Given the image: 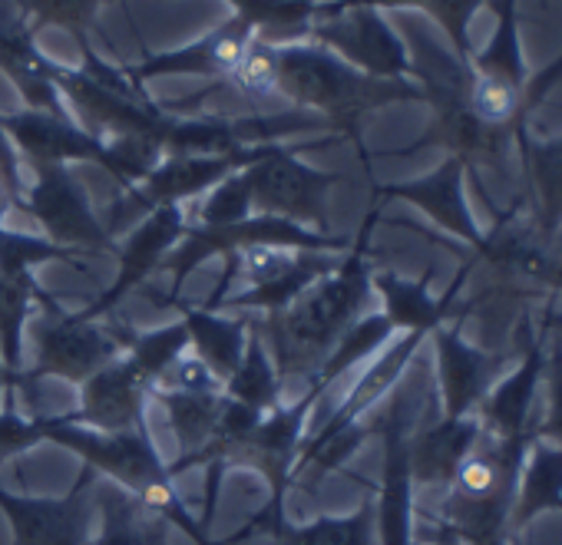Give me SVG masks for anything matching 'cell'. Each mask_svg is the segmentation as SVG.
<instances>
[{
  "mask_svg": "<svg viewBox=\"0 0 562 545\" xmlns=\"http://www.w3.org/2000/svg\"><path fill=\"white\" fill-rule=\"evenodd\" d=\"M378 222H381V202H371L351 248L341 254V264L331 275L315 282L285 311L265 315V321H258L265 348L285 387L305 384L322 367V361L335 351V344L348 334V328L368 315L374 295L371 235Z\"/></svg>",
  "mask_w": 562,
  "mask_h": 545,
  "instance_id": "6da1fadb",
  "label": "cell"
},
{
  "mask_svg": "<svg viewBox=\"0 0 562 545\" xmlns=\"http://www.w3.org/2000/svg\"><path fill=\"white\" fill-rule=\"evenodd\" d=\"M274 93L289 96L295 110L322 116L338 139L358 149L364 169L371 166L361 139L364 116L394 103H424L417 80L368 77L315 41L274 47Z\"/></svg>",
  "mask_w": 562,
  "mask_h": 545,
  "instance_id": "7a4b0ae2",
  "label": "cell"
},
{
  "mask_svg": "<svg viewBox=\"0 0 562 545\" xmlns=\"http://www.w3.org/2000/svg\"><path fill=\"white\" fill-rule=\"evenodd\" d=\"M44 433H47V443L64 446L83 466L97 469L100 479L126 489L149 512L166 519L172 529L186 532L195 545H218L209 538V532H202L199 519L189 512L182 492L176 489V476L169 473V463L156 450L149 427L103 433V430H90L80 423H67L60 420V413H44Z\"/></svg>",
  "mask_w": 562,
  "mask_h": 545,
  "instance_id": "3957f363",
  "label": "cell"
},
{
  "mask_svg": "<svg viewBox=\"0 0 562 545\" xmlns=\"http://www.w3.org/2000/svg\"><path fill=\"white\" fill-rule=\"evenodd\" d=\"M414 80L424 90V103L430 106V123L411 146L381 156L401 159L420 149H447V156H457L467 166V175L476 169L506 172V156L516 133L506 126H490L473 113L470 90H467L470 83L467 64L437 54L430 44H424V64L414 60Z\"/></svg>",
  "mask_w": 562,
  "mask_h": 545,
  "instance_id": "277c9868",
  "label": "cell"
},
{
  "mask_svg": "<svg viewBox=\"0 0 562 545\" xmlns=\"http://www.w3.org/2000/svg\"><path fill=\"white\" fill-rule=\"evenodd\" d=\"M532 436L496 440L480 433L453 482L443 489L437 529L463 545H506L509 512Z\"/></svg>",
  "mask_w": 562,
  "mask_h": 545,
  "instance_id": "5b68a950",
  "label": "cell"
},
{
  "mask_svg": "<svg viewBox=\"0 0 562 545\" xmlns=\"http://www.w3.org/2000/svg\"><path fill=\"white\" fill-rule=\"evenodd\" d=\"M130 331V325H120L113 318L90 321L80 311H67L47 295L27 328L31 367L18 374L14 387H31L47 377L80 387L103 364L116 361L126 351Z\"/></svg>",
  "mask_w": 562,
  "mask_h": 545,
  "instance_id": "8992f818",
  "label": "cell"
},
{
  "mask_svg": "<svg viewBox=\"0 0 562 545\" xmlns=\"http://www.w3.org/2000/svg\"><path fill=\"white\" fill-rule=\"evenodd\" d=\"M318 400L322 394L315 387H305L292 404H278L258 420V427L241 446L238 469H248L265 482V502L248 519V525L235 529L218 545H235L251 535H268L271 529H278L289 519L285 502H289V492L295 489V469H299L302 446H305V427Z\"/></svg>",
  "mask_w": 562,
  "mask_h": 545,
  "instance_id": "52a82bcc",
  "label": "cell"
},
{
  "mask_svg": "<svg viewBox=\"0 0 562 545\" xmlns=\"http://www.w3.org/2000/svg\"><path fill=\"white\" fill-rule=\"evenodd\" d=\"M248 248H292V251H348L351 248V238L345 235H322L315 228H305L299 222H289V218H278V215H251L245 222H235V225H195L189 222L182 241L172 248V254L166 258L162 271L172 275V288L169 295H153L159 305L166 302H176L186 279L192 271H199L205 261L212 258H232L238 251H248Z\"/></svg>",
  "mask_w": 562,
  "mask_h": 545,
  "instance_id": "ba28073f",
  "label": "cell"
},
{
  "mask_svg": "<svg viewBox=\"0 0 562 545\" xmlns=\"http://www.w3.org/2000/svg\"><path fill=\"white\" fill-rule=\"evenodd\" d=\"M496 11V31L483 50H473L467 70H470V106L473 113L490 126H506L519 136H526V83L529 67L519 44V0H493Z\"/></svg>",
  "mask_w": 562,
  "mask_h": 545,
  "instance_id": "9c48e42d",
  "label": "cell"
},
{
  "mask_svg": "<svg viewBox=\"0 0 562 545\" xmlns=\"http://www.w3.org/2000/svg\"><path fill=\"white\" fill-rule=\"evenodd\" d=\"M18 208L37 222L41 235L64 248L87 258L116 251V238L90 205V195L70 166H34Z\"/></svg>",
  "mask_w": 562,
  "mask_h": 545,
  "instance_id": "30bf717a",
  "label": "cell"
},
{
  "mask_svg": "<svg viewBox=\"0 0 562 545\" xmlns=\"http://www.w3.org/2000/svg\"><path fill=\"white\" fill-rule=\"evenodd\" d=\"M299 152L302 149L274 143L258 162L245 169L251 182L255 212L299 222L322 235H335L328 215V192L341 182V175L308 166Z\"/></svg>",
  "mask_w": 562,
  "mask_h": 545,
  "instance_id": "8fae6325",
  "label": "cell"
},
{
  "mask_svg": "<svg viewBox=\"0 0 562 545\" xmlns=\"http://www.w3.org/2000/svg\"><path fill=\"white\" fill-rule=\"evenodd\" d=\"M97 469L80 466L60 496L11 492L0 486V515L11 525V545H90L97 525Z\"/></svg>",
  "mask_w": 562,
  "mask_h": 545,
  "instance_id": "7c38bea8",
  "label": "cell"
},
{
  "mask_svg": "<svg viewBox=\"0 0 562 545\" xmlns=\"http://www.w3.org/2000/svg\"><path fill=\"white\" fill-rule=\"evenodd\" d=\"M341 254H335V251H292V248L238 251L225 261L235 264L238 279H245L248 288L225 295V302L218 308H238V311H255V315L285 311L315 282L331 275V271L341 264Z\"/></svg>",
  "mask_w": 562,
  "mask_h": 545,
  "instance_id": "4fadbf2b",
  "label": "cell"
},
{
  "mask_svg": "<svg viewBox=\"0 0 562 545\" xmlns=\"http://www.w3.org/2000/svg\"><path fill=\"white\" fill-rule=\"evenodd\" d=\"M302 133H331V126L308 110L261 113V116H172L162 156H209V152H238L255 146H271ZM335 136V133H331Z\"/></svg>",
  "mask_w": 562,
  "mask_h": 545,
  "instance_id": "5bb4252c",
  "label": "cell"
},
{
  "mask_svg": "<svg viewBox=\"0 0 562 545\" xmlns=\"http://www.w3.org/2000/svg\"><path fill=\"white\" fill-rule=\"evenodd\" d=\"M384 446L381 482L374 496L378 545H414V476H411V433H414V397L401 381L391 390V404L374 423Z\"/></svg>",
  "mask_w": 562,
  "mask_h": 545,
  "instance_id": "9a60e30c",
  "label": "cell"
},
{
  "mask_svg": "<svg viewBox=\"0 0 562 545\" xmlns=\"http://www.w3.org/2000/svg\"><path fill=\"white\" fill-rule=\"evenodd\" d=\"M57 90L70 110V116L100 143L126 139V136H149L162 146L169 129V113L159 110L149 96H133L113 87L97 83L80 67L57 64Z\"/></svg>",
  "mask_w": 562,
  "mask_h": 545,
  "instance_id": "2e32d148",
  "label": "cell"
},
{
  "mask_svg": "<svg viewBox=\"0 0 562 545\" xmlns=\"http://www.w3.org/2000/svg\"><path fill=\"white\" fill-rule=\"evenodd\" d=\"M308 41L328 47L345 64L381 80H414V60L404 37L391 27L384 11L345 8L315 21Z\"/></svg>",
  "mask_w": 562,
  "mask_h": 545,
  "instance_id": "e0dca14e",
  "label": "cell"
},
{
  "mask_svg": "<svg viewBox=\"0 0 562 545\" xmlns=\"http://www.w3.org/2000/svg\"><path fill=\"white\" fill-rule=\"evenodd\" d=\"M189 228V212L186 205H159L149 215H143L123 241H116V275L110 282V288L90 302L80 315L90 321H103L113 318V311L120 308V302H126L133 292H139L156 271H162L166 258L172 254V248L182 241Z\"/></svg>",
  "mask_w": 562,
  "mask_h": 545,
  "instance_id": "ac0fdd59",
  "label": "cell"
},
{
  "mask_svg": "<svg viewBox=\"0 0 562 545\" xmlns=\"http://www.w3.org/2000/svg\"><path fill=\"white\" fill-rule=\"evenodd\" d=\"M371 202H407L424 212L440 231L463 241L476 258L486 251V231L476 225L467 202V166L457 156H447L437 169L407 182H374Z\"/></svg>",
  "mask_w": 562,
  "mask_h": 545,
  "instance_id": "d6986e66",
  "label": "cell"
},
{
  "mask_svg": "<svg viewBox=\"0 0 562 545\" xmlns=\"http://www.w3.org/2000/svg\"><path fill=\"white\" fill-rule=\"evenodd\" d=\"M255 41H258L255 31L245 21H238L235 14H228L222 24H215L202 37L179 44L172 50L146 54L139 64H123V70L143 90L156 80H176V77L225 80L228 83V77L238 70L241 57L248 54V47Z\"/></svg>",
  "mask_w": 562,
  "mask_h": 545,
  "instance_id": "ffe728a7",
  "label": "cell"
},
{
  "mask_svg": "<svg viewBox=\"0 0 562 545\" xmlns=\"http://www.w3.org/2000/svg\"><path fill=\"white\" fill-rule=\"evenodd\" d=\"M470 271H473V261L460 264L457 271V279L450 282V288L437 298L430 292V282H434V268H427L420 279H401L397 271H387V268H374V275H371V292L381 298V315L391 321V328L397 334H427L447 321H463V315H470V305H460V292L470 279Z\"/></svg>",
  "mask_w": 562,
  "mask_h": 545,
  "instance_id": "44dd1931",
  "label": "cell"
},
{
  "mask_svg": "<svg viewBox=\"0 0 562 545\" xmlns=\"http://www.w3.org/2000/svg\"><path fill=\"white\" fill-rule=\"evenodd\" d=\"M460 318L447 321L430 331L434 361H437V394H440V417H470L493 390L503 354L483 351L470 344L460 331Z\"/></svg>",
  "mask_w": 562,
  "mask_h": 545,
  "instance_id": "7402d4cb",
  "label": "cell"
},
{
  "mask_svg": "<svg viewBox=\"0 0 562 545\" xmlns=\"http://www.w3.org/2000/svg\"><path fill=\"white\" fill-rule=\"evenodd\" d=\"M0 126L11 136L18 156L34 166H100L110 172V152L100 139H93L74 116L41 113V110H14L0 113Z\"/></svg>",
  "mask_w": 562,
  "mask_h": 545,
  "instance_id": "603a6c76",
  "label": "cell"
},
{
  "mask_svg": "<svg viewBox=\"0 0 562 545\" xmlns=\"http://www.w3.org/2000/svg\"><path fill=\"white\" fill-rule=\"evenodd\" d=\"M149 397H153V387L120 354L116 361L103 364L93 377L80 384V404L70 413H60V420L103 430V433L139 430V427H149L146 423Z\"/></svg>",
  "mask_w": 562,
  "mask_h": 545,
  "instance_id": "cb8c5ba5",
  "label": "cell"
},
{
  "mask_svg": "<svg viewBox=\"0 0 562 545\" xmlns=\"http://www.w3.org/2000/svg\"><path fill=\"white\" fill-rule=\"evenodd\" d=\"M424 341H427V334H397L381 354H374V357L368 361L364 374L355 381L351 394H348V397L335 407V413L318 427V433H315V436H305V446L325 443V440H331V436L351 430L355 423H361L364 413H371V410H374V407L404 381V374H407L411 361L417 357V351L424 348ZM305 446H302V450H305Z\"/></svg>",
  "mask_w": 562,
  "mask_h": 545,
  "instance_id": "d4e9b609",
  "label": "cell"
},
{
  "mask_svg": "<svg viewBox=\"0 0 562 545\" xmlns=\"http://www.w3.org/2000/svg\"><path fill=\"white\" fill-rule=\"evenodd\" d=\"M546 331L539 338L529 341L519 367L513 374H506L476 407L480 427L483 433L496 436V440H526L532 436L529 430V417H532V404H536V390L546 377Z\"/></svg>",
  "mask_w": 562,
  "mask_h": 545,
  "instance_id": "484cf974",
  "label": "cell"
},
{
  "mask_svg": "<svg viewBox=\"0 0 562 545\" xmlns=\"http://www.w3.org/2000/svg\"><path fill=\"white\" fill-rule=\"evenodd\" d=\"M483 427L480 417H437L411 433V476L414 489H447L460 463L476 446Z\"/></svg>",
  "mask_w": 562,
  "mask_h": 545,
  "instance_id": "4316f807",
  "label": "cell"
},
{
  "mask_svg": "<svg viewBox=\"0 0 562 545\" xmlns=\"http://www.w3.org/2000/svg\"><path fill=\"white\" fill-rule=\"evenodd\" d=\"M0 73L14 83L18 96L24 100V110L70 116L57 90V60H50L34 44V34L27 27H0Z\"/></svg>",
  "mask_w": 562,
  "mask_h": 545,
  "instance_id": "83f0119b",
  "label": "cell"
},
{
  "mask_svg": "<svg viewBox=\"0 0 562 545\" xmlns=\"http://www.w3.org/2000/svg\"><path fill=\"white\" fill-rule=\"evenodd\" d=\"M179 311V321L186 325L189 334V354H195L225 387V381L235 374L241 351H245V338H248V325L251 315L245 318H225L218 311H209L202 305H189V302H166Z\"/></svg>",
  "mask_w": 562,
  "mask_h": 545,
  "instance_id": "f1b7e54d",
  "label": "cell"
},
{
  "mask_svg": "<svg viewBox=\"0 0 562 545\" xmlns=\"http://www.w3.org/2000/svg\"><path fill=\"white\" fill-rule=\"evenodd\" d=\"M169 532L172 525L126 489L113 482L97 489V532L90 545H169Z\"/></svg>",
  "mask_w": 562,
  "mask_h": 545,
  "instance_id": "f546056e",
  "label": "cell"
},
{
  "mask_svg": "<svg viewBox=\"0 0 562 545\" xmlns=\"http://www.w3.org/2000/svg\"><path fill=\"white\" fill-rule=\"evenodd\" d=\"M542 512H562V446L532 436L509 512V532L526 529Z\"/></svg>",
  "mask_w": 562,
  "mask_h": 545,
  "instance_id": "4dcf8cb0",
  "label": "cell"
},
{
  "mask_svg": "<svg viewBox=\"0 0 562 545\" xmlns=\"http://www.w3.org/2000/svg\"><path fill=\"white\" fill-rule=\"evenodd\" d=\"M149 400H156L166 413V423L179 443V453H176V463H179V459L195 456L209 443V436L222 417V407H225V390H162V387H156Z\"/></svg>",
  "mask_w": 562,
  "mask_h": 545,
  "instance_id": "1f68e13d",
  "label": "cell"
},
{
  "mask_svg": "<svg viewBox=\"0 0 562 545\" xmlns=\"http://www.w3.org/2000/svg\"><path fill=\"white\" fill-rule=\"evenodd\" d=\"M490 4V0H328V4H318V18L345 11V8H374V11H420L427 14L450 41L453 57L460 64H470L473 57V44H470V24L476 18V11Z\"/></svg>",
  "mask_w": 562,
  "mask_h": 545,
  "instance_id": "d6a6232c",
  "label": "cell"
},
{
  "mask_svg": "<svg viewBox=\"0 0 562 545\" xmlns=\"http://www.w3.org/2000/svg\"><path fill=\"white\" fill-rule=\"evenodd\" d=\"M516 143L536 195V231L549 241L562 228V136L529 139L526 133Z\"/></svg>",
  "mask_w": 562,
  "mask_h": 545,
  "instance_id": "836d02e7",
  "label": "cell"
},
{
  "mask_svg": "<svg viewBox=\"0 0 562 545\" xmlns=\"http://www.w3.org/2000/svg\"><path fill=\"white\" fill-rule=\"evenodd\" d=\"M265 538H271V545H378L374 496H364L348 515H315L308 522L285 519Z\"/></svg>",
  "mask_w": 562,
  "mask_h": 545,
  "instance_id": "e575fe53",
  "label": "cell"
},
{
  "mask_svg": "<svg viewBox=\"0 0 562 545\" xmlns=\"http://www.w3.org/2000/svg\"><path fill=\"white\" fill-rule=\"evenodd\" d=\"M225 397L248 407V410H258V413H268L281 404V394H285V384L278 377V367L265 348V338H261V328H258V318H251L248 325V338H245V351H241V361L235 367V374L225 381Z\"/></svg>",
  "mask_w": 562,
  "mask_h": 545,
  "instance_id": "d590c367",
  "label": "cell"
},
{
  "mask_svg": "<svg viewBox=\"0 0 562 545\" xmlns=\"http://www.w3.org/2000/svg\"><path fill=\"white\" fill-rule=\"evenodd\" d=\"M225 4L261 44L274 47L308 41L318 21V0H225Z\"/></svg>",
  "mask_w": 562,
  "mask_h": 545,
  "instance_id": "8d00e7d4",
  "label": "cell"
},
{
  "mask_svg": "<svg viewBox=\"0 0 562 545\" xmlns=\"http://www.w3.org/2000/svg\"><path fill=\"white\" fill-rule=\"evenodd\" d=\"M397 338V331L391 328V321L378 311H368L361 321H355L351 328H348V334L335 344V351L322 361V367L305 381V387H315L322 397L348 374V371H355L358 364H364V361H371L374 354H381L391 341Z\"/></svg>",
  "mask_w": 562,
  "mask_h": 545,
  "instance_id": "74e56055",
  "label": "cell"
},
{
  "mask_svg": "<svg viewBox=\"0 0 562 545\" xmlns=\"http://www.w3.org/2000/svg\"><path fill=\"white\" fill-rule=\"evenodd\" d=\"M47 292L34 279H8L0 275V357H4L8 371L18 374L24 371V354H27V328L41 308Z\"/></svg>",
  "mask_w": 562,
  "mask_h": 545,
  "instance_id": "f35d334b",
  "label": "cell"
},
{
  "mask_svg": "<svg viewBox=\"0 0 562 545\" xmlns=\"http://www.w3.org/2000/svg\"><path fill=\"white\" fill-rule=\"evenodd\" d=\"M83 258L87 254L64 248L50 241L47 235L0 225V275H8V279H34V271L44 264H67V268L83 271L87 268Z\"/></svg>",
  "mask_w": 562,
  "mask_h": 545,
  "instance_id": "ab89813d",
  "label": "cell"
},
{
  "mask_svg": "<svg viewBox=\"0 0 562 545\" xmlns=\"http://www.w3.org/2000/svg\"><path fill=\"white\" fill-rule=\"evenodd\" d=\"M189 351V334H186V325L176 318L162 328H153V331H130V341H126V351L123 357L136 367V374L156 390L159 381L166 377V371Z\"/></svg>",
  "mask_w": 562,
  "mask_h": 545,
  "instance_id": "60d3db41",
  "label": "cell"
},
{
  "mask_svg": "<svg viewBox=\"0 0 562 545\" xmlns=\"http://www.w3.org/2000/svg\"><path fill=\"white\" fill-rule=\"evenodd\" d=\"M21 4V27L34 37L47 27L67 31L80 47L90 44V31L103 11L106 0H18Z\"/></svg>",
  "mask_w": 562,
  "mask_h": 545,
  "instance_id": "b9f144b4",
  "label": "cell"
},
{
  "mask_svg": "<svg viewBox=\"0 0 562 545\" xmlns=\"http://www.w3.org/2000/svg\"><path fill=\"white\" fill-rule=\"evenodd\" d=\"M255 215V198H251V182L248 172H232L228 179H222L218 185H212L195 212H189V222L195 225H235Z\"/></svg>",
  "mask_w": 562,
  "mask_h": 545,
  "instance_id": "7bdbcfd3",
  "label": "cell"
},
{
  "mask_svg": "<svg viewBox=\"0 0 562 545\" xmlns=\"http://www.w3.org/2000/svg\"><path fill=\"white\" fill-rule=\"evenodd\" d=\"M41 443H47L44 413H21L11 390L4 404H0V466L37 450Z\"/></svg>",
  "mask_w": 562,
  "mask_h": 545,
  "instance_id": "ee69618b",
  "label": "cell"
},
{
  "mask_svg": "<svg viewBox=\"0 0 562 545\" xmlns=\"http://www.w3.org/2000/svg\"><path fill=\"white\" fill-rule=\"evenodd\" d=\"M546 381H549V410H546V420L532 430V436L562 446V338H555V334L549 338Z\"/></svg>",
  "mask_w": 562,
  "mask_h": 545,
  "instance_id": "f6af8a7d",
  "label": "cell"
},
{
  "mask_svg": "<svg viewBox=\"0 0 562 545\" xmlns=\"http://www.w3.org/2000/svg\"><path fill=\"white\" fill-rule=\"evenodd\" d=\"M0 179H4V185H8V189L18 195V202H21L27 179L21 175V156H18V149H14L11 136L4 133V126H0Z\"/></svg>",
  "mask_w": 562,
  "mask_h": 545,
  "instance_id": "bcb514c9",
  "label": "cell"
},
{
  "mask_svg": "<svg viewBox=\"0 0 562 545\" xmlns=\"http://www.w3.org/2000/svg\"><path fill=\"white\" fill-rule=\"evenodd\" d=\"M11 390H18V387H14V374L8 371L4 357H0V404H4V397H8Z\"/></svg>",
  "mask_w": 562,
  "mask_h": 545,
  "instance_id": "7dc6e473",
  "label": "cell"
},
{
  "mask_svg": "<svg viewBox=\"0 0 562 545\" xmlns=\"http://www.w3.org/2000/svg\"><path fill=\"white\" fill-rule=\"evenodd\" d=\"M542 331L562 338V311H546V321H542Z\"/></svg>",
  "mask_w": 562,
  "mask_h": 545,
  "instance_id": "c3c4849f",
  "label": "cell"
},
{
  "mask_svg": "<svg viewBox=\"0 0 562 545\" xmlns=\"http://www.w3.org/2000/svg\"><path fill=\"white\" fill-rule=\"evenodd\" d=\"M430 545H463L460 538H453V535H447V532H430Z\"/></svg>",
  "mask_w": 562,
  "mask_h": 545,
  "instance_id": "681fc988",
  "label": "cell"
},
{
  "mask_svg": "<svg viewBox=\"0 0 562 545\" xmlns=\"http://www.w3.org/2000/svg\"><path fill=\"white\" fill-rule=\"evenodd\" d=\"M318 4H328V0H318Z\"/></svg>",
  "mask_w": 562,
  "mask_h": 545,
  "instance_id": "f907efd6",
  "label": "cell"
}]
</instances>
